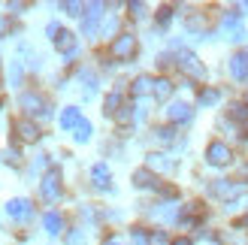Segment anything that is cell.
Wrapping results in <instances>:
<instances>
[{"mask_svg": "<svg viewBox=\"0 0 248 245\" xmlns=\"http://www.w3.org/2000/svg\"><path fill=\"white\" fill-rule=\"evenodd\" d=\"M79 124H82L79 109H76V106H67V109H64V115H61V127L70 130V127H79Z\"/></svg>", "mask_w": 248, "mask_h": 245, "instance_id": "obj_12", "label": "cell"}, {"mask_svg": "<svg viewBox=\"0 0 248 245\" xmlns=\"http://www.w3.org/2000/svg\"><path fill=\"white\" fill-rule=\"evenodd\" d=\"M167 115H170V121H188L191 118V106L188 103H172L167 109Z\"/></svg>", "mask_w": 248, "mask_h": 245, "instance_id": "obj_13", "label": "cell"}, {"mask_svg": "<svg viewBox=\"0 0 248 245\" xmlns=\"http://www.w3.org/2000/svg\"><path fill=\"white\" fill-rule=\"evenodd\" d=\"M130 236H133V245H148V236H145V230H140V227H136Z\"/></svg>", "mask_w": 248, "mask_h": 245, "instance_id": "obj_25", "label": "cell"}, {"mask_svg": "<svg viewBox=\"0 0 248 245\" xmlns=\"http://www.w3.org/2000/svg\"><path fill=\"white\" fill-rule=\"evenodd\" d=\"M230 76L233 79H245L248 76V52L233 55V61H230Z\"/></svg>", "mask_w": 248, "mask_h": 245, "instance_id": "obj_8", "label": "cell"}, {"mask_svg": "<svg viewBox=\"0 0 248 245\" xmlns=\"http://www.w3.org/2000/svg\"><path fill=\"white\" fill-rule=\"evenodd\" d=\"M40 194H43V200H58V194H61V176H58V169H48V173H46L43 185H40Z\"/></svg>", "mask_w": 248, "mask_h": 245, "instance_id": "obj_3", "label": "cell"}, {"mask_svg": "<svg viewBox=\"0 0 248 245\" xmlns=\"http://www.w3.org/2000/svg\"><path fill=\"white\" fill-rule=\"evenodd\" d=\"M67 242L70 245H85V233H82V230H73V233L67 236Z\"/></svg>", "mask_w": 248, "mask_h": 245, "instance_id": "obj_26", "label": "cell"}, {"mask_svg": "<svg viewBox=\"0 0 248 245\" xmlns=\"http://www.w3.org/2000/svg\"><path fill=\"white\" fill-rule=\"evenodd\" d=\"M218 97H221L218 91H200V103H203V106H209V103H218Z\"/></svg>", "mask_w": 248, "mask_h": 245, "instance_id": "obj_24", "label": "cell"}, {"mask_svg": "<svg viewBox=\"0 0 248 245\" xmlns=\"http://www.w3.org/2000/svg\"><path fill=\"white\" fill-rule=\"evenodd\" d=\"M221 28H224V33L230 36V40H245V31H242V24H239V18H233V15H227V18H224V24H221Z\"/></svg>", "mask_w": 248, "mask_h": 245, "instance_id": "obj_10", "label": "cell"}, {"mask_svg": "<svg viewBox=\"0 0 248 245\" xmlns=\"http://www.w3.org/2000/svg\"><path fill=\"white\" fill-rule=\"evenodd\" d=\"M115 28H118V18H115V15H109V18L103 21V36H112Z\"/></svg>", "mask_w": 248, "mask_h": 245, "instance_id": "obj_23", "label": "cell"}, {"mask_svg": "<svg viewBox=\"0 0 248 245\" xmlns=\"http://www.w3.org/2000/svg\"><path fill=\"white\" fill-rule=\"evenodd\" d=\"M172 245H191L188 239H176V242H172Z\"/></svg>", "mask_w": 248, "mask_h": 245, "instance_id": "obj_32", "label": "cell"}, {"mask_svg": "<svg viewBox=\"0 0 248 245\" xmlns=\"http://www.w3.org/2000/svg\"><path fill=\"white\" fill-rule=\"evenodd\" d=\"M6 28H9V24H6L3 18H0V33H6Z\"/></svg>", "mask_w": 248, "mask_h": 245, "instance_id": "obj_31", "label": "cell"}, {"mask_svg": "<svg viewBox=\"0 0 248 245\" xmlns=\"http://www.w3.org/2000/svg\"><path fill=\"white\" fill-rule=\"evenodd\" d=\"M155 137L167 142V139H172V130H170V127H157V130H155Z\"/></svg>", "mask_w": 248, "mask_h": 245, "instance_id": "obj_28", "label": "cell"}, {"mask_svg": "<svg viewBox=\"0 0 248 245\" xmlns=\"http://www.w3.org/2000/svg\"><path fill=\"white\" fill-rule=\"evenodd\" d=\"M157 100H167V97L172 94V85L167 82V79H155V91H152Z\"/></svg>", "mask_w": 248, "mask_h": 245, "instance_id": "obj_18", "label": "cell"}, {"mask_svg": "<svg viewBox=\"0 0 248 245\" xmlns=\"http://www.w3.org/2000/svg\"><path fill=\"white\" fill-rule=\"evenodd\" d=\"M16 133H18L24 142H33L36 137H40V127H36L33 121H16Z\"/></svg>", "mask_w": 248, "mask_h": 245, "instance_id": "obj_9", "label": "cell"}, {"mask_svg": "<svg viewBox=\"0 0 248 245\" xmlns=\"http://www.w3.org/2000/svg\"><path fill=\"white\" fill-rule=\"evenodd\" d=\"M61 9H67L70 15H82V3H61Z\"/></svg>", "mask_w": 248, "mask_h": 245, "instance_id": "obj_27", "label": "cell"}, {"mask_svg": "<svg viewBox=\"0 0 248 245\" xmlns=\"http://www.w3.org/2000/svg\"><path fill=\"white\" fill-rule=\"evenodd\" d=\"M148 167H152V169H155V167H157V169H170L172 164H170V161H164V154H152V161H148Z\"/></svg>", "mask_w": 248, "mask_h": 245, "instance_id": "obj_21", "label": "cell"}, {"mask_svg": "<svg viewBox=\"0 0 248 245\" xmlns=\"http://www.w3.org/2000/svg\"><path fill=\"white\" fill-rule=\"evenodd\" d=\"M170 12H172L170 6H164V9H160V12H157V24H167V21H170Z\"/></svg>", "mask_w": 248, "mask_h": 245, "instance_id": "obj_29", "label": "cell"}, {"mask_svg": "<svg viewBox=\"0 0 248 245\" xmlns=\"http://www.w3.org/2000/svg\"><path fill=\"white\" fill-rule=\"evenodd\" d=\"M9 82L12 85L21 82V64H18V61H12V67H9Z\"/></svg>", "mask_w": 248, "mask_h": 245, "instance_id": "obj_22", "label": "cell"}, {"mask_svg": "<svg viewBox=\"0 0 248 245\" xmlns=\"http://www.w3.org/2000/svg\"><path fill=\"white\" fill-rule=\"evenodd\" d=\"M88 9H91V12H88V15H85V21H82V33H85V36H91V33L97 31V18H100L103 3H91Z\"/></svg>", "mask_w": 248, "mask_h": 245, "instance_id": "obj_7", "label": "cell"}, {"mask_svg": "<svg viewBox=\"0 0 248 245\" xmlns=\"http://www.w3.org/2000/svg\"><path fill=\"white\" fill-rule=\"evenodd\" d=\"M76 139L79 142H88L91 139V124H88V121H82V124L76 127Z\"/></svg>", "mask_w": 248, "mask_h": 245, "instance_id": "obj_20", "label": "cell"}, {"mask_svg": "<svg viewBox=\"0 0 248 245\" xmlns=\"http://www.w3.org/2000/svg\"><path fill=\"white\" fill-rule=\"evenodd\" d=\"M206 161L212 164V167H224L230 161V149L224 142H209V149H206Z\"/></svg>", "mask_w": 248, "mask_h": 245, "instance_id": "obj_4", "label": "cell"}, {"mask_svg": "<svg viewBox=\"0 0 248 245\" xmlns=\"http://www.w3.org/2000/svg\"><path fill=\"white\" fill-rule=\"evenodd\" d=\"M133 97H142V94H148V91H155V79H148V76H140L133 82Z\"/></svg>", "mask_w": 248, "mask_h": 245, "instance_id": "obj_16", "label": "cell"}, {"mask_svg": "<svg viewBox=\"0 0 248 245\" xmlns=\"http://www.w3.org/2000/svg\"><path fill=\"white\" fill-rule=\"evenodd\" d=\"M118 106H121V94L112 91V94L106 97V112H109V115H118Z\"/></svg>", "mask_w": 248, "mask_h": 245, "instance_id": "obj_19", "label": "cell"}, {"mask_svg": "<svg viewBox=\"0 0 248 245\" xmlns=\"http://www.w3.org/2000/svg\"><path fill=\"white\" fill-rule=\"evenodd\" d=\"M21 106L24 109H28V112L31 115H48V109H46V100H43V97L40 94H21Z\"/></svg>", "mask_w": 248, "mask_h": 245, "instance_id": "obj_5", "label": "cell"}, {"mask_svg": "<svg viewBox=\"0 0 248 245\" xmlns=\"http://www.w3.org/2000/svg\"><path fill=\"white\" fill-rule=\"evenodd\" d=\"M179 70L182 73H188V76H194V79H203L206 76V67L197 61V55H191V52H182L179 55Z\"/></svg>", "mask_w": 248, "mask_h": 245, "instance_id": "obj_2", "label": "cell"}, {"mask_svg": "<svg viewBox=\"0 0 248 245\" xmlns=\"http://www.w3.org/2000/svg\"><path fill=\"white\" fill-rule=\"evenodd\" d=\"M233 109H236V118H242V121L248 118V106H233Z\"/></svg>", "mask_w": 248, "mask_h": 245, "instance_id": "obj_30", "label": "cell"}, {"mask_svg": "<svg viewBox=\"0 0 248 245\" xmlns=\"http://www.w3.org/2000/svg\"><path fill=\"white\" fill-rule=\"evenodd\" d=\"M43 224H46V230H48L52 236H58V233H61V227H64V221H61V215H58V212H46Z\"/></svg>", "mask_w": 248, "mask_h": 245, "instance_id": "obj_15", "label": "cell"}, {"mask_svg": "<svg viewBox=\"0 0 248 245\" xmlns=\"http://www.w3.org/2000/svg\"><path fill=\"white\" fill-rule=\"evenodd\" d=\"M6 212H9V218H16V221H24V218H31V203L28 200H9V206H6Z\"/></svg>", "mask_w": 248, "mask_h": 245, "instance_id": "obj_6", "label": "cell"}, {"mask_svg": "<svg viewBox=\"0 0 248 245\" xmlns=\"http://www.w3.org/2000/svg\"><path fill=\"white\" fill-rule=\"evenodd\" d=\"M133 182H136V188H152V185H157V179L148 173V169H136V173H133Z\"/></svg>", "mask_w": 248, "mask_h": 245, "instance_id": "obj_17", "label": "cell"}, {"mask_svg": "<svg viewBox=\"0 0 248 245\" xmlns=\"http://www.w3.org/2000/svg\"><path fill=\"white\" fill-rule=\"evenodd\" d=\"M133 52H136V36L133 33H121L112 40V46H109V55L118 58V61H127Z\"/></svg>", "mask_w": 248, "mask_h": 245, "instance_id": "obj_1", "label": "cell"}, {"mask_svg": "<svg viewBox=\"0 0 248 245\" xmlns=\"http://www.w3.org/2000/svg\"><path fill=\"white\" fill-rule=\"evenodd\" d=\"M55 46L61 48V52H67V55H73V52H76V36H73L70 31H61V33L55 36Z\"/></svg>", "mask_w": 248, "mask_h": 245, "instance_id": "obj_11", "label": "cell"}, {"mask_svg": "<svg viewBox=\"0 0 248 245\" xmlns=\"http://www.w3.org/2000/svg\"><path fill=\"white\" fill-rule=\"evenodd\" d=\"M91 179H94L97 188H106V185H109V167H106V164H97V167L91 169Z\"/></svg>", "mask_w": 248, "mask_h": 245, "instance_id": "obj_14", "label": "cell"}, {"mask_svg": "<svg viewBox=\"0 0 248 245\" xmlns=\"http://www.w3.org/2000/svg\"><path fill=\"white\" fill-rule=\"evenodd\" d=\"M106 245H121V242H106Z\"/></svg>", "mask_w": 248, "mask_h": 245, "instance_id": "obj_33", "label": "cell"}]
</instances>
